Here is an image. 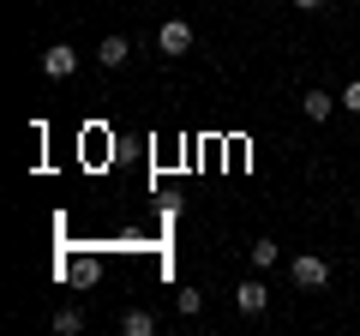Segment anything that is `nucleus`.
<instances>
[{
    "mask_svg": "<svg viewBox=\"0 0 360 336\" xmlns=\"http://www.w3.org/2000/svg\"><path fill=\"white\" fill-rule=\"evenodd\" d=\"M120 330H127V336H150L156 318H150V312H127V318H120Z\"/></svg>",
    "mask_w": 360,
    "mask_h": 336,
    "instance_id": "7",
    "label": "nucleus"
},
{
    "mask_svg": "<svg viewBox=\"0 0 360 336\" xmlns=\"http://www.w3.org/2000/svg\"><path fill=\"white\" fill-rule=\"evenodd\" d=\"M127 54H132V42H127V37H103L96 60H103V66H127Z\"/></svg>",
    "mask_w": 360,
    "mask_h": 336,
    "instance_id": "5",
    "label": "nucleus"
},
{
    "mask_svg": "<svg viewBox=\"0 0 360 336\" xmlns=\"http://www.w3.org/2000/svg\"><path fill=\"white\" fill-rule=\"evenodd\" d=\"M198 306H205V295H198V288H180V312H186V318H193Z\"/></svg>",
    "mask_w": 360,
    "mask_h": 336,
    "instance_id": "10",
    "label": "nucleus"
},
{
    "mask_svg": "<svg viewBox=\"0 0 360 336\" xmlns=\"http://www.w3.org/2000/svg\"><path fill=\"white\" fill-rule=\"evenodd\" d=\"M300 108H307V120H330V108H342V103H330L324 91H307V96H300Z\"/></svg>",
    "mask_w": 360,
    "mask_h": 336,
    "instance_id": "6",
    "label": "nucleus"
},
{
    "mask_svg": "<svg viewBox=\"0 0 360 336\" xmlns=\"http://www.w3.org/2000/svg\"><path fill=\"white\" fill-rule=\"evenodd\" d=\"M342 108H354V115H360V78H354V84L342 91Z\"/></svg>",
    "mask_w": 360,
    "mask_h": 336,
    "instance_id": "11",
    "label": "nucleus"
},
{
    "mask_svg": "<svg viewBox=\"0 0 360 336\" xmlns=\"http://www.w3.org/2000/svg\"><path fill=\"white\" fill-rule=\"evenodd\" d=\"M288 6H300V13H319V6H324V0H288Z\"/></svg>",
    "mask_w": 360,
    "mask_h": 336,
    "instance_id": "12",
    "label": "nucleus"
},
{
    "mask_svg": "<svg viewBox=\"0 0 360 336\" xmlns=\"http://www.w3.org/2000/svg\"><path fill=\"white\" fill-rule=\"evenodd\" d=\"M156 49L162 54H186L193 49V25H186V18H168V25L156 30Z\"/></svg>",
    "mask_w": 360,
    "mask_h": 336,
    "instance_id": "2",
    "label": "nucleus"
},
{
    "mask_svg": "<svg viewBox=\"0 0 360 336\" xmlns=\"http://www.w3.org/2000/svg\"><path fill=\"white\" fill-rule=\"evenodd\" d=\"M42 72H49V78H72L78 72V49H72V42H54V49L42 54Z\"/></svg>",
    "mask_w": 360,
    "mask_h": 336,
    "instance_id": "4",
    "label": "nucleus"
},
{
    "mask_svg": "<svg viewBox=\"0 0 360 336\" xmlns=\"http://www.w3.org/2000/svg\"><path fill=\"white\" fill-rule=\"evenodd\" d=\"M234 306H240V312H246V318H258V312H264V306H270V288H264V283H258V276H246V283H240V288H234Z\"/></svg>",
    "mask_w": 360,
    "mask_h": 336,
    "instance_id": "3",
    "label": "nucleus"
},
{
    "mask_svg": "<svg viewBox=\"0 0 360 336\" xmlns=\"http://www.w3.org/2000/svg\"><path fill=\"white\" fill-rule=\"evenodd\" d=\"M276 264V240H252V271H270Z\"/></svg>",
    "mask_w": 360,
    "mask_h": 336,
    "instance_id": "9",
    "label": "nucleus"
},
{
    "mask_svg": "<svg viewBox=\"0 0 360 336\" xmlns=\"http://www.w3.org/2000/svg\"><path fill=\"white\" fill-rule=\"evenodd\" d=\"M54 330H60V336H78V330H84V312H72V306L54 312Z\"/></svg>",
    "mask_w": 360,
    "mask_h": 336,
    "instance_id": "8",
    "label": "nucleus"
},
{
    "mask_svg": "<svg viewBox=\"0 0 360 336\" xmlns=\"http://www.w3.org/2000/svg\"><path fill=\"white\" fill-rule=\"evenodd\" d=\"M288 276H295L300 288H324V283H330V264H324V259H312V252H300V259L288 264Z\"/></svg>",
    "mask_w": 360,
    "mask_h": 336,
    "instance_id": "1",
    "label": "nucleus"
}]
</instances>
